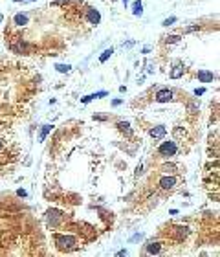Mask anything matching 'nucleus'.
<instances>
[{
	"mask_svg": "<svg viewBox=\"0 0 220 257\" xmlns=\"http://www.w3.org/2000/svg\"><path fill=\"white\" fill-rule=\"evenodd\" d=\"M178 153V145L174 141H163L160 147H158V154L161 158H171V156H176Z\"/></svg>",
	"mask_w": 220,
	"mask_h": 257,
	"instance_id": "nucleus-1",
	"label": "nucleus"
},
{
	"mask_svg": "<svg viewBox=\"0 0 220 257\" xmlns=\"http://www.w3.org/2000/svg\"><path fill=\"white\" fill-rule=\"evenodd\" d=\"M55 241H57L59 248H62V250H70L75 244V239L74 237H64V235H55Z\"/></svg>",
	"mask_w": 220,
	"mask_h": 257,
	"instance_id": "nucleus-2",
	"label": "nucleus"
},
{
	"mask_svg": "<svg viewBox=\"0 0 220 257\" xmlns=\"http://www.w3.org/2000/svg\"><path fill=\"white\" fill-rule=\"evenodd\" d=\"M171 99H173V90H169V88H163V90H160L156 94V101L158 103H167Z\"/></svg>",
	"mask_w": 220,
	"mask_h": 257,
	"instance_id": "nucleus-3",
	"label": "nucleus"
},
{
	"mask_svg": "<svg viewBox=\"0 0 220 257\" xmlns=\"http://www.w3.org/2000/svg\"><path fill=\"white\" fill-rule=\"evenodd\" d=\"M86 20H88L90 24L97 26V24H99V20H101L99 11H97V9H94V7H90V9H88V13H86Z\"/></svg>",
	"mask_w": 220,
	"mask_h": 257,
	"instance_id": "nucleus-4",
	"label": "nucleus"
},
{
	"mask_svg": "<svg viewBox=\"0 0 220 257\" xmlns=\"http://www.w3.org/2000/svg\"><path fill=\"white\" fill-rule=\"evenodd\" d=\"M160 186H161V189H173V187L176 186V178L174 177H161Z\"/></svg>",
	"mask_w": 220,
	"mask_h": 257,
	"instance_id": "nucleus-5",
	"label": "nucleus"
},
{
	"mask_svg": "<svg viewBox=\"0 0 220 257\" xmlns=\"http://www.w3.org/2000/svg\"><path fill=\"white\" fill-rule=\"evenodd\" d=\"M165 132H167V129L163 127V125H158V127H154V129H150V136L154 140H161L165 136Z\"/></svg>",
	"mask_w": 220,
	"mask_h": 257,
	"instance_id": "nucleus-6",
	"label": "nucleus"
},
{
	"mask_svg": "<svg viewBox=\"0 0 220 257\" xmlns=\"http://www.w3.org/2000/svg\"><path fill=\"white\" fill-rule=\"evenodd\" d=\"M28 20H29V17H28L26 13H19V15H15L13 22H15L17 26H26V24H28Z\"/></svg>",
	"mask_w": 220,
	"mask_h": 257,
	"instance_id": "nucleus-7",
	"label": "nucleus"
},
{
	"mask_svg": "<svg viewBox=\"0 0 220 257\" xmlns=\"http://www.w3.org/2000/svg\"><path fill=\"white\" fill-rule=\"evenodd\" d=\"M198 79L204 81V83H209V81L215 79V76H213V74H209V72H205V70H202V72H198Z\"/></svg>",
	"mask_w": 220,
	"mask_h": 257,
	"instance_id": "nucleus-8",
	"label": "nucleus"
},
{
	"mask_svg": "<svg viewBox=\"0 0 220 257\" xmlns=\"http://www.w3.org/2000/svg\"><path fill=\"white\" fill-rule=\"evenodd\" d=\"M174 233H176L178 239H183L187 233H189V228H185V226H176V228H174Z\"/></svg>",
	"mask_w": 220,
	"mask_h": 257,
	"instance_id": "nucleus-9",
	"label": "nucleus"
},
{
	"mask_svg": "<svg viewBox=\"0 0 220 257\" xmlns=\"http://www.w3.org/2000/svg\"><path fill=\"white\" fill-rule=\"evenodd\" d=\"M182 76H183V66H180V64L174 66V70L171 72V77H173V79H178V77H182Z\"/></svg>",
	"mask_w": 220,
	"mask_h": 257,
	"instance_id": "nucleus-10",
	"label": "nucleus"
},
{
	"mask_svg": "<svg viewBox=\"0 0 220 257\" xmlns=\"http://www.w3.org/2000/svg\"><path fill=\"white\" fill-rule=\"evenodd\" d=\"M103 96H106V92H97V94H90V96H86V98H83V99H81V101H83V103H88V101H92V99L103 98Z\"/></svg>",
	"mask_w": 220,
	"mask_h": 257,
	"instance_id": "nucleus-11",
	"label": "nucleus"
},
{
	"mask_svg": "<svg viewBox=\"0 0 220 257\" xmlns=\"http://www.w3.org/2000/svg\"><path fill=\"white\" fill-rule=\"evenodd\" d=\"M161 171H163L165 175L174 173V171H176V165H174V163H163V165H161Z\"/></svg>",
	"mask_w": 220,
	"mask_h": 257,
	"instance_id": "nucleus-12",
	"label": "nucleus"
},
{
	"mask_svg": "<svg viewBox=\"0 0 220 257\" xmlns=\"http://www.w3.org/2000/svg\"><path fill=\"white\" fill-rule=\"evenodd\" d=\"M132 11H134V15H141V13H143V4H141V0H136V2H134Z\"/></svg>",
	"mask_w": 220,
	"mask_h": 257,
	"instance_id": "nucleus-13",
	"label": "nucleus"
},
{
	"mask_svg": "<svg viewBox=\"0 0 220 257\" xmlns=\"http://www.w3.org/2000/svg\"><path fill=\"white\" fill-rule=\"evenodd\" d=\"M147 252H149V254H158V252H160V242H150V244L147 246Z\"/></svg>",
	"mask_w": 220,
	"mask_h": 257,
	"instance_id": "nucleus-14",
	"label": "nucleus"
},
{
	"mask_svg": "<svg viewBox=\"0 0 220 257\" xmlns=\"http://www.w3.org/2000/svg\"><path fill=\"white\" fill-rule=\"evenodd\" d=\"M50 131H52V125H44V129L40 131V136H39L40 141H44V140H46V136H48V132H50Z\"/></svg>",
	"mask_w": 220,
	"mask_h": 257,
	"instance_id": "nucleus-15",
	"label": "nucleus"
},
{
	"mask_svg": "<svg viewBox=\"0 0 220 257\" xmlns=\"http://www.w3.org/2000/svg\"><path fill=\"white\" fill-rule=\"evenodd\" d=\"M112 53H114V50H112V48H108V50H105V52H103V55H101V57H99V61H101V62H105V61L108 59V57H110Z\"/></svg>",
	"mask_w": 220,
	"mask_h": 257,
	"instance_id": "nucleus-16",
	"label": "nucleus"
},
{
	"mask_svg": "<svg viewBox=\"0 0 220 257\" xmlns=\"http://www.w3.org/2000/svg\"><path fill=\"white\" fill-rule=\"evenodd\" d=\"M118 127H119L121 131H125L127 134H130V125H128L127 121H119V123H118Z\"/></svg>",
	"mask_w": 220,
	"mask_h": 257,
	"instance_id": "nucleus-17",
	"label": "nucleus"
},
{
	"mask_svg": "<svg viewBox=\"0 0 220 257\" xmlns=\"http://www.w3.org/2000/svg\"><path fill=\"white\" fill-rule=\"evenodd\" d=\"M55 68H57V72H61V74H64V72H66V74H68V72H70V70H72V68H70V66H68V64H57V66H55Z\"/></svg>",
	"mask_w": 220,
	"mask_h": 257,
	"instance_id": "nucleus-18",
	"label": "nucleus"
},
{
	"mask_svg": "<svg viewBox=\"0 0 220 257\" xmlns=\"http://www.w3.org/2000/svg\"><path fill=\"white\" fill-rule=\"evenodd\" d=\"M182 37L180 35H169V37H165V42H171V44H174V42H178Z\"/></svg>",
	"mask_w": 220,
	"mask_h": 257,
	"instance_id": "nucleus-19",
	"label": "nucleus"
},
{
	"mask_svg": "<svg viewBox=\"0 0 220 257\" xmlns=\"http://www.w3.org/2000/svg\"><path fill=\"white\" fill-rule=\"evenodd\" d=\"M176 22V17H171V19H165L163 20V26H173Z\"/></svg>",
	"mask_w": 220,
	"mask_h": 257,
	"instance_id": "nucleus-20",
	"label": "nucleus"
},
{
	"mask_svg": "<svg viewBox=\"0 0 220 257\" xmlns=\"http://www.w3.org/2000/svg\"><path fill=\"white\" fill-rule=\"evenodd\" d=\"M204 92H205V88H196V90H195V94H196V96H202Z\"/></svg>",
	"mask_w": 220,
	"mask_h": 257,
	"instance_id": "nucleus-21",
	"label": "nucleus"
},
{
	"mask_svg": "<svg viewBox=\"0 0 220 257\" xmlns=\"http://www.w3.org/2000/svg\"><path fill=\"white\" fill-rule=\"evenodd\" d=\"M2 20H4V17H2V15H0V22H2Z\"/></svg>",
	"mask_w": 220,
	"mask_h": 257,
	"instance_id": "nucleus-22",
	"label": "nucleus"
},
{
	"mask_svg": "<svg viewBox=\"0 0 220 257\" xmlns=\"http://www.w3.org/2000/svg\"><path fill=\"white\" fill-rule=\"evenodd\" d=\"M123 4H127V0H123Z\"/></svg>",
	"mask_w": 220,
	"mask_h": 257,
	"instance_id": "nucleus-23",
	"label": "nucleus"
},
{
	"mask_svg": "<svg viewBox=\"0 0 220 257\" xmlns=\"http://www.w3.org/2000/svg\"><path fill=\"white\" fill-rule=\"evenodd\" d=\"M0 149H2V141H0Z\"/></svg>",
	"mask_w": 220,
	"mask_h": 257,
	"instance_id": "nucleus-24",
	"label": "nucleus"
}]
</instances>
